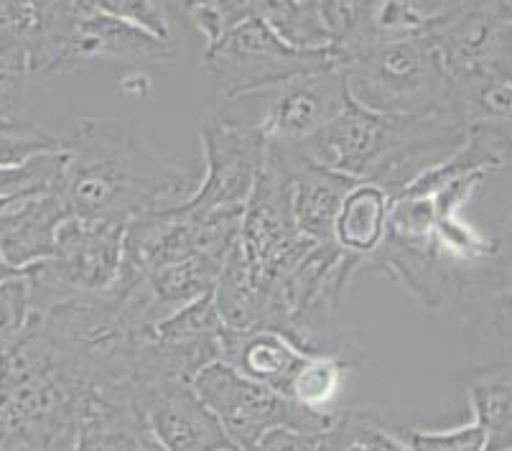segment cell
<instances>
[{
	"label": "cell",
	"instance_id": "cell-17",
	"mask_svg": "<svg viewBox=\"0 0 512 451\" xmlns=\"http://www.w3.org/2000/svg\"><path fill=\"white\" fill-rule=\"evenodd\" d=\"M472 421L484 431V451L512 449L510 365L484 370L469 385Z\"/></svg>",
	"mask_w": 512,
	"mask_h": 451
},
{
	"label": "cell",
	"instance_id": "cell-2",
	"mask_svg": "<svg viewBox=\"0 0 512 451\" xmlns=\"http://www.w3.org/2000/svg\"><path fill=\"white\" fill-rule=\"evenodd\" d=\"M349 100L372 113H451V79L431 36H380L339 64Z\"/></svg>",
	"mask_w": 512,
	"mask_h": 451
},
{
	"label": "cell",
	"instance_id": "cell-19",
	"mask_svg": "<svg viewBox=\"0 0 512 451\" xmlns=\"http://www.w3.org/2000/svg\"><path fill=\"white\" fill-rule=\"evenodd\" d=\"M62 151V136L21 113L0 118V166H18L41 153Z\"/></svg>",
	"mask_w": 512,
	"mask_h": 451
},
{
	"label": "cell",
	"instance_id": "cell-5",
	"mask_svg": "<svg viewBox=\"0 0 512 451\" xmlns=\"http://www.w3.org/2000/svg\"><path fill=\"white\" fill-rule=\"evenodd\" d=\"M194 393L212 411L227 441L248 451L265 431L288 426L299 431H327L337 413H316L296 406L286 395L255 383L225 360L202 367L189 380Z\"/></svg>",
	"mask_w": 512,
	"mask_h": 451
},
{
	"label": "cell",
	"instance_id": "cell-8",
	"mask_svg": "<svg viewBox=\"0 0 512 451\" xmlns=\"http://www.w3.org/2000/svg\"><path fill=\"white\" fill-rule=\"evenodd\" d=\"M423 34L439 49L451 82L510 77V0H454L428 16Z\"/></svg>",
	"mask_w": 512,
	"mask_h": 451
},
{
	"label": "cell",
	"instance_id": "cell-12",
	"mask_svg": "<svg viewBox=\"0 0 512 451\" xmlns=\"http://www.w3.org/2000/svg\"><path fill=\"white\" fill-rule=\"evenodd\" d=\"M67 451H161V446L148 431L133 385H123L87 398Z\"/></svg>",
	"mask_w": 512,
	"mask_h": 451
},
{
	"label": "cell",
	"instance_id": "cell-16",
	"mask_svg": "<svg viewBox=\"0 0 512 451\" xmlns=\"http://www.w3.org/2000/svg\"><path fill=\"white\" fill-rule=\"evenodd\" d=\"M311 3L324 26L337 67L380 39L377 16L383 0H311Z\"/></svg>",
	"mask_w": 512,
	"mask_h": 451
},
{
	"label": "cell",
	"instance_id": "cell-21",
	"mask_svg": "<svg viewBox=\"0 0 512 451\" xmlns=\"http://www.w3.org/2000/svg\"><path fill=\"white\" fill-rule=\"evenodd\" d=\"M95 8L105 16L130 23L158 39L179 41L174 31V18L161 0H95Z\"/></svg>",
	"mask_w": 512,
	"mask_h": 451
},
{
	"label": "cell",
	"instance_id": "cell-28",
	"mask_svg": "<svg viewBox=\"0 0 512 451\" xmlns=\"http://www.w3.org/2000/svg\"><path fill=\"white\" fill-rule=\"evenodd\" d=\"M8 202H11V199H0V209L6 207V204H8Z\"/></svg>",
	"mask_w": 512,
	"mask_h": 451
},
{
	"label": "cell",
	"instance_id": "cell-18",
	"mask_svg": "<svg viewBox=\"0 0 512 451\" xmlns=\"http://www.w3.org/2000/svg\"><path fill=\"white\" fill-rule=\"evenodd\" d=\"M352 362L334 355H306L288 380L286 398L296 406L316 413H332L334 401L339 398L347 380Z\"/></svg>",
	"mask_w": 512,
	"mask_h": 451
},
{
	"label": "cell",
	"instance_id": "cell-15",
	"mask_svg": "<svg viewBox=\"0 0 512 451\" xmlns=\"http://www.w3.org/2000/svg\"><path fill=\"white\" fill-rule=\"evenodd\" d=\"M393 199L370 181H355L339 204L332 240L339 250L367 258L380 248L388 232V215Z\"/></svg>",
	"mask_w": 512,
	"mask_h": 451
},
{
	"label": "cell",
	"instance_id": "cell-7",
	"mask_svg": "<svg viewBox=\"0 0 512 451\" xmlns=\"http://www.w3.org/2000/svg\"><path fill=\"white\" fill-rule=\"evenodd\" d=\"M199 141L204 153V179L174 212L186 217L242 212L265 166V136L255 123L207 118L199 123Z\"/></svg>",
	"mask_w": 512,
	"mask_h": 451
},
{
	"label": "cell",
	"instance_id": "cell-13",
	"mask_svg": "<svg viewBox=\"0 0 512 451\" xmlns=\"http://www.w3.org/2000/svg\"><path fill=\"white\" fill-rule=\"evenodd\" d=\"M69 217L67 204L57 192L11 199L0 209V255L16 271L51 258L57 248L62 222Z\"/></svg>",
	"mask_w": 512,
	"mask_h": 451
},
{
	"label": "cell",
	"instance_id": "cell-10",
	"mask_svg": "<svg viewBox=\"0 0 512 451\" xmlns=\"http://www.w3.org/2000/svg\"><path fill=\"white\" fill-rule=\"evenodd\" d=\"M133 393L161 451H217L232 446L212 411L184 380H148L136 385Z\"/></svg>",
	"mask_w": 512,
	"mask_h": 451
},
{
	"label": "cell",
	"instance_id": "cell-6",
	"mask_svg": "<svg viewBox=\"0 0 512 451\" xmlns=\"http://www.w3.org/2000/svg\"><path fill=\"white\" fill-rule=\"evenodd\" d=\"M235 245L263 294V311L273 288L316 245L306 240L293 222L286 181L268 161L255 181L248 202L242 207Z\"/></svg>",
	"mask_w": 512,
	"mask_h": 451
},
{
	"label": "cell",
	"instance_id": "cell-24",
	"mask_svg": "<svg viewBox=\"0 0 512 451\" xmlns=\"http://www.w3.org/2000/svg\"><path fill=\"white\" fill-rule=\"evenodd\" d=\"M327 431H299L288 426H276L265 431L248 451H319Z\"/></svg>",
	"mask_w": 512,
	"mask_h": 451
},
{
	"label": "cell",
	"instance_id": "cell-25",
	"mask_svg": "<svg viewBox=\"0 0 512 451\" xmlns=\"http://www.w3.org/2000/svg\"><path fill=\"white\" fill-rule=\"evenodd\" d=\"M319 451H339V446H337V439H334V431H332V426H329V429H327V434H324V441H321Z\"/></svg>",
	"mask_w": 512,
	"mask_h": 451
},
{
	"label": "cell",
	"instance_id": "cell-1",
	"mask_svg": "<svg viewBox=\"0 0 512 451\" xmlns=\"http://www.w3.org/2000/svg\"><path fill=\"white\" fill-rule=\"evenodd\" d=\"M59 136L64 166L57 194L74 217L128 225L181 207L199 184L128 120L77 118Z\"/></svg>",
	"mask_w": 512,
	"mask_h": 451
},
{
	"label": "cell",
	"instance_id": "cell-23",
	"mask_svg": "<svg viewBox=\"0 0 512 451\" xmlns=\"http://www.w3.org/2000/svg\"><path fill=\"white\" fill-rule=\"evenodd\" d=\"M411 451H484V431L469 421L456 429H395Z\"/></svg>",
	"mask_w": 512,
	"mask_h": 451
},
{
	"label": "cell",
	"instance_id": "cell-4",
	"mask_svg": "<svg viewBox=\"0 0 512 451\" xmlns=\"http://www.w3.org/2000/svg\"><path fill=\"white\" fill-rule=\"evenodd\" d=\"M202 59L222 97L255 95L283 85L301 74L337 67L329 49H299L268 26L260 16H250L204 46Z\"/></svg>",
	"mask_w": 512,
	"mask_h": 451
},
{
	"label": "cell",
	"instance_id": "cell-3",
	"mask_svg": "<svg viewBox=\"0 0 512 451\" xmlns=\"http://www.w3.org/2000/svg\"><path fill=\"white\" fill-rule=\"evenodd\" d=\"M123 232L118 222L69 215L59 227L54 255L23 271L34 316L67 301L110 294L123 268Z\"/></svg>",
	"mask_w": 512,
	"mask_h": 451
},
{
	"label": "cell",
	"instance_id": "cell-29",
	"mask_svg": "<svg viewBox=\"0 0 512 451\" xmlns=\"http://www.w3.org/2000/svg\"><path fill=\"white\" fill-rule=\"evenodd\" d=\"M507 451H512V449H507Z\"/></svg>",
	"mask_w": 512,
	"mask_h": 451
},
{
	"label": "cell",
	"instance_id": "cell-11",
	"mask_svg": "<svg viewBox=\"0 0 512 451\" xmlns=\"http://www.w3.org/2000/svg\"><path fill=\"white\" fill-rule=\"evenodd\" d=\"M179 57V41L158 39L95 8L74 26L67 54V74L92 64H174Z\"/></svg>",
	"mask_w": 512,
	"mask_h": 451
},
{
	"label": "cell",
	"instance_id": "cell-27",
	"mask_svg": "<svg viewBox=\"0 0 512 451\" xmlns=\"http://www.w3.org/2000/svg\"><path fill=\"white\" fill-rule=\"evenodd\" d=\"M217 451H242V449H237V446H222V449H217Z\"/></svg>",
	"mask_w": 512,
	"mask_h": 451
},
{
	"label": "cell",
	"instance_id": "cell-14",
	"mask_svg": "<svg viewBox=\"0 0 512 451\" xmlns=\"http://www.w3.org/2000/svg\"><path fill=\"white\" fill-rule=\"evenodd\" d=\"M306 352H301L288 337L276 329H248V332H230L225 329L222 339V360L230 362L235 370L248 375L255 383L286 395L288 380L293 378L296 367L304 362Z\"/></svg>",
	"mask_w": 512,
	"mask_h": 451
},
{
	"label": "cell",
	"instance_id": "cell-20",
	"mask_svg": "<svg viewBox=\"0 0 512 451\" xmlns=\"http://www.w3.org/2000/svg\"><path fill=\"white\" fill-rule=\"evenodd\" d=\"M64 151L41 153L18 166H0V199H21L57 192Z\"/></svg>",
	"mask_w": 512,
	"mask_h": 451
},
{
	"label": "cell",
	"instance_id": "cell-26",
	"mask_svg": "<svg viewBox=\"0 0 512 451\" xmlns=\"http://www.w3.org/2000/svg\"><path fill=\"white\" fill-rule=\"evenodd\" d=\"M18 273H21V271H16V268H13V265H8L6 260H3V255H0V283L6 281V278L18 276Z\"/></svg>",
	"mask_w": 512,
	"mask_h": 451
},
{
	"label": "cell",
	"instance_id": "cell-9",
	"mask_svg": "<svg viewBox=\"0 0 512 451\" xmlns=\"http://www.w3.org/2000/svg\"><path fill=\"white\" fill-rule=\"evenodd\" d=\"M263 95L265 105L255 125L265 141L276 146L304 143L316 130L332 123L349 102L339 67L301 74Z\"/></svg>",
	"mask_w": 512,
	"mask_h": 451
},
{
	"label": "cell",
	"instance_id": "cell-22",
	"mask_svg": "<svg viewBox=\"0 0 512 451\" xmlns=\"http://www.w3.org/2000/svg\"><path fill=\"white\" fill-rule=\"evenodd\" d=\"M31 319H34V311H31L29 281L21 271L18 276L0 283V355H6L26 334Z\"/></svg>",
	"mask_w": 512,
	"mask_h": 451
}]
</instances>
